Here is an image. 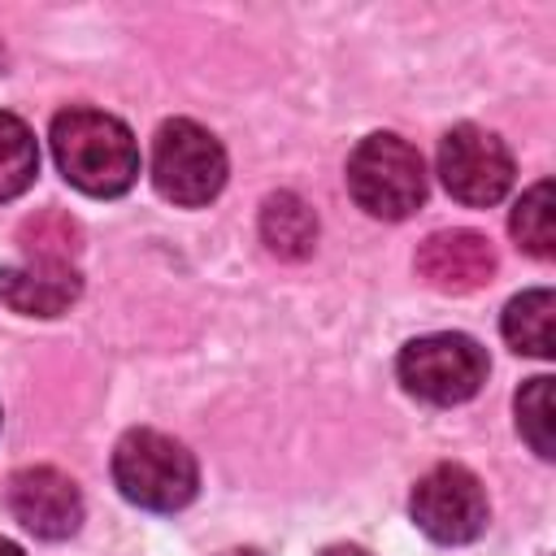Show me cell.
I'll return each instance as SVG.
<instances>
[{
  "label": "cell",
  "mask_w": 556,
  "mask_h": 556,
  "mask_svg": "<svg viewBox=\"0 0 556 556\" xmlns=\"http://www.w3.org/2000/svg\"><path fill=\"white\" fill-rule=\"evenodd\" d=\"M417 274L447 295H465L491 282L495 274V248L478 230H434L417 248Z\"/></svg>",
  "instance_id": "obj_9"
},
{
  "label": "cell",
  "mask_w": 556,
  "mask_h": 556,
  "mask_svg": "<svg viewBox=\"0 0 556 556\" xmlns=\"http://www.w3.org/2000/svg\"><path fill=\"white\" fill-rule=\"evenodd\" d=\"M408 508L434 543H469L486 526V491L465 465H434L421 473Z\"/></svg>",
  "instance_id": "obj_7"
},
{
  "label": "cell",
  "mask_w": 556,
  "mask_h": 556,
  "mask_svg": "<svg viewBox=\"0 0 556 556\" xmlns=\"http://www.w3.org/2000/svg\"><path fill=\"white\" fill-rule=\"evenodd\" d=\"M504 339L513 352L526 356H552L556 348V295L547 287L521 291L504 308Z\"/></svg>",
  "instance_id": "obj_12"
},
{
  "label": "cell",
  "mask_w": 556,
  "mask_h": 556,
  "mask_svg": "<svg viewBox=\"0 0 556 556\" xmlns=\"http://www.w3.org/2000/svg\"><path fill=\"white\" fill-rule=\"evenodd\" d=\"M395 374L404 391L426 404H460L486 382V352L469 334H421L404 343Z\"/></svg>",
  "instance_id": "obj_5"
},
{
  "label": "cell",
  "mask_w": 556,
  "mask_h": 556,
  "mask_svg": "<svg viewBox=\"0 0 556 556\" xmlns=\"http://www.w3.org/2000/svg\"><path fill=\"white\" fill-rule=\"evenodd\" d=\"M348 191L369 217L400 222L426 200L421 152L400 135H369L348 156Z\"/></svg>",
  "instance_id": "obj_3"
},
{
  "label": "cell",
  "mask_w": 556,
  "mask_h": 556,
  "mask_svg": "<svg viewBox=\"0 0 556 556\" xmlns=\"http://www.w3.org/2000/svg\"><path fill=\"white\" fill-rule=\"evenodd\" d=\"M78 291H83V278L74 265L22 261L0 269V304H9L22 317H56L78 300Z\"/></svg>",
  "instance_id": "obj_10"
},
{
  "label": "cell",
  "mask_w": 556,
  "mask_h": 556,
  "mask_svg": "<svg viewBox=\"0 0 556 556\" xmlns=\"http://www.w3.org/2000/svg\"><path fill=\"white\" fill-rule=\"evenodd\" d=\"M17 243H22V252H26L30 261L70 265V261L78 256V248H83V230H78V222H74L70 213L43 208V213H35V217H26V222L17 226Z\"/></svg>",
  "instance_id": "obj_13"
},
{
  "label": "cell",
  "mask_w": 556,
  "mask_h": 556,
  "mask_svg": "<svg viewBox=\"0 0 556 556\" xmlns=\"http://www.w3.org/2000/svg\"><path fill=\"white\" fill-rule=\"evenodd\" d=\"M48 139L61 174L87 195H122L139 178V143L130 126L104 109L70 104L52 117Z\"/></svg>",
  "instance_id": "obj_1"
},
{
  "label": "cell",
  "mask_w": 556,
  "mask_h": 556,
  "mask_svg": "<svg viewBox=\"0 0 556 556\" xmlns=\"http://www.w3.org/2000/svg\"><path fill=\"white\" fill-rule=\"evenodd\" d=\"M513 239L530 252V256H552L556 252V204H552V182H534L517 208H513V222H508Z\"/></svg>",
  "instance_id": "obj_15"
},
{
  "label": "cell",
  "mask_w": 556,
  "mask_h": 556,
  "mask_svg": "<svg viewBox=\"0 0 556 556\" xmlns=\"http://www.w3.org/2000/svg\"><path fill=\"white\" fill-rule=\"evenodd\" d=\"M439 178L460 204L486 208L513 187V152L482 126H452L439 143Z\"/></svg>",
  "instance_id": "obj_6"
},
{
  "label": "cell",
  "mask_w": 556,
  "mask_h": 556,
  "mask_svg": "<svg viewBox=\"0 0 556 556\" xmlns=\"http://www.w3.org/2000/svg\"><path fill=\"white\" fill-rule=\"evenodd\" d=\"M222 556H261L256 547H235V552H222Z\"/></svg>",
  "instance_id": "obj_19"
},
{
  "label": "cell",
  "mask_w": 556,
  "mask_h": 556,
  "mask_svg": "<svg viewBox=\"0 0 556 556\" xmlns=\"http://www.w3.org/2000/svg\"><path fill=\"white\" fill-rule=\"evenodd\" d=\"M152 182L174 204H208L226 187V152L213 130L191 117H174L152 139Z\"/></svg>",
  "instance_id": "obj_4"
},
{
  "label": "cell",
  "mask_w": 556,
  "mask_h": 556,
  "mask_svg": "<svg viewBox=\"0 0 556 556\" xmlns=\"http://www.w3.org/2000/svg\"><path fill=\"white\" fill-rule=\"evenodd\" d=\"M321 556H369L365 547H352V543H334V547H326Z\"/></svg>",
  "instance_id": "obj_17"
},
{
  "label": "cell",
  "mask_w": 556,
  "mask_h": 556,
  "mask_svg": "<svg viewBox=\"0 0 556 556\" xmlns=\"http://www.w3.org/2000/svg\"><path fill=\"white\" fill-rule=\"evenodd\" d=\"M552 378H530L517 391V430L539 456H552Z\"/></svg>",
  "instance_id": "obj_16"
},
{
  "label": "cell",
  "mask_w": 556,
  "mask_h": 556,
  "mask_svg": "<svg viewBox=\"0 0 556 556\" xmlns=\"http://www.w3.org/2000/svg\"><path fill=\"white\" fill-rule=\"evenodd\" d=\"M39 174V148L22 117L0 113V200L22 195Z\"/></svg>",
  "instance_id": "obj_14"
},
{
  "label": "cell",
  "mask_w": 556,
  "mask_h": 556,
  "mask_svg": "<svg viewBox=\"0 0 556 556\" xmlns=\"http://www.w3.org/2000/svg\"><path fill=\"white\" fill-rule=\"evenodd\" d=\"M9 513L35 539H70L83 526V495L70 473L52 465H30L9 478Z\"/></svg>",
  "instance_id": "obj_8"
},
{
  "label": "cell",
  "mask_w": 556,
  "mask_h": 556,
  "mask_svg": "<svg viewBox=\"0 0 556 556\" xmlns=\"http://www.w3.org/2000/svg\"><path fill=\"white\" fill-rule=\"evenodd\" d=\"M261 239L282 261H304L317 243V217L295 191H278L261 204Z\"/></svg>",
  "instance_id": "obj_11"
},
{
  "label": "cell",
  "mask_w": 556,
  "mask_h": 556,
  "mask_svg": "<svg viewBox=\"0 0 556 556\" xmlns=\"http://www.w3.org/2000/svg\"><path fill=\"white\" fill-rule=\"evenodd\" d=\"M113 482L139 508L174 513L191 504L200 486V469H195V456L178 439L161 430H130L113 447Z\"/></svg>",
  "instance_id": "obj_2"
},
{
  "label": "cell",
  "mask_w": 556,
  "mask_h": 556,
  "mask_svg": "<svg viewBox=\"0 0 556 556\" xmlns=\"http://www.w3.org/2000/svg\"><path fill=\"white\" fill-rule=\"evenodd\" d=\"M0 556H22V547H17V543H9V539H0Z\"/></svg>",
  "instance_id": "obj_18"
},
{
  "label": "cell",
  "mask_w": 556,
  "mask_h": 556,
  "mask_svg": "<svg viewBox=\"0 0 556 556\" xmlns=\"http://www.w3.org/2000/svg\"><path fill=\"white\" fill-rule=\"evenodd\" d=\"M0 65H4V52H0Z\"/></svg>",
  "instance_id": "obj_20"
}]
</instances>
